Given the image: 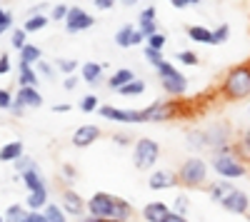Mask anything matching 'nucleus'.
<instances>
[{"label":"nucleus","mask_w":250,"mask_h":222,"mask_svg":"<svg viewBox=\"0 0 250 222\" xmlns=\"http://www.w3.org/2000/svg\"><path fill=\"white\" fill-rule=\"evenodd\" d=\"M10 68H13L10 55H8V53H0V75H8V73H10Z\"/></svg>","instance_id":"nucleus-50"},{"label":"nucleus","mask_w":250,"mask_h":222,"mask_svg":"<svg viewBox=\"0 0 250 222\" xmlns=\"http://www.w3.org/2000/svg\"><path fill=\"white\" fill-rule=\"evenodd\" d=\"M218 95L225 103H240V100L250 97V60L230 68L223 75L220 85H218Z\"/></svg>","instance_id":"nucleus-1"},{"label":"nucleus","mask_w":250,"mask_h":222,"mask_svg":"<svg viewBox=\"0 0 250 222\" xmlns=\"http://www.w3.org/2000/svg\"><path fill=\"white\" fill-rule=\"evenodd\" d=\"M180 112H183L180 100L168 97V100H155L148 108H143L140 117H143V123H168V120H175Z\"/></svg>","instance_id":"nucleus-4"},{"label":"nucleus","mask_w":250,"mask_h":222,"mask_svg":"<svg viewBox=\"0 0 250 222\" xmlns=\"http://www.w3.org/2000/svg\"><path fill=\"white\" fill-rule=\"evenodd\" d=\"M85 212L98 215L103 220H110L115 215V195H110V192H95L90 200H85Z\"/></svg>","instance_id":"nucleus-8"},{"label":"nucleus","mask_w":250,"mask_h":222,"mask_svg":"<svg viewBox=\"0 0 250 222\" xmlns=\"http://www.w3.org/2000/svg\"><path fill=\"white\" fill-rule=\"evenodd\" d=\"M155 15H158V10L150 5V8H143V10H140V18H138V20H155Z\"/></svg>","instance_id":"nucleus-53"},{"label":"nucleus","mask_w":250,"mask_h":222,"mask_svg":"<svg viewBox=\"0 0 250 222\" xmlns=\"http://www.w3.org/2000/svg\"><path fill=\"white\" fill-rule=\"evenodd\" d=\"M15 97L25 108H40V105H43V95H40V90L38 88H30V85H18Z\"/></svg>","instance_id":"nucleus-18"},{"label":"nucleus","mask_w":250,"mask_h":222,"mask_svg":"<svg viewBox=\"0 0 250 222\" xmlns=\"http://www.w3.org/2000/svg\"><path fill=\"white\" fill-rule=\"evenodd\" d=\"M123 97H138V95H143L145 92V80H138V77H133V80H128L120 90H118Z\"/></svg>","instance_id":"nucleus-28"},{"label":"nucleus","mask_w":250,"mask_h":222,"mask_svg":"<svg viewBox=\"0 0 250 222\" xmlns=\"http://www.w3.org/2000/svg\"><path fill=\"white\" fill-rule=\"evenodd\" d=\"M148 187H150L153 192L173 190V187H178V175L170 172V170H155V172H150V177H148Z\"/></svg>","instance_id":"nucleus-13"},{"label":"nucleus","mask_w":250,"mask_h":222,"mask_svg":"<svg viewBox=\"0 0 250 222\" xmlns=\"http://www.w3.org/2000/svg\"><path fill=\"white\" fill-rule=\"evenodd\" d=\"M115 3H118V0H95V8H100V10H110Z\"/></svg>","instance_id":"nucleus-56"},{"label":"nucleus","mask_w":250,"mask_h":222,"mask_svg":"<svg viewBox=\"0 0 250 222\" xmlns=\"http://www.w3.org/2000/svg\"><path fill=\"white\" fill-rule=\"evenodd\" d=\"M15 170H18V175H23L25 170H30V167H35V160L33 157H28V155H20L18 160H15Z\"/></svg>","instance_id":"nucleus-41"},{"label":"nucleus","mask_w":250,"mask_h":222,"mask_svg":"<svg viewBox=\"0 0 250 222\" xmlns=\"http://www.w3.org/2000/svg\"><path fill=\"white\" fill-rule=\"evenodd\" d=\"M60 177L65 180V183H73V180L78 177V170H75L73 165H62V167H60Z\"/></svg>","instance_id":"nucleus-49"},{"label":"nucleus","mask_w":250,"mask_h":222,"mask_svg":"<svg viewBox=\"0 0 250 222\" xmlns=\"http://www.w3.org/2000/svg\"><path fill=\"white\" fill-rule=\"evenodd\" d=\"M48 15H43V13H35V15H28V20H25V33H40L45 25H48Z\"/></svg>","instance_id":"nucleus-29"},{"label":"nucleus","mask_w":250,"mask_h":222,"mask_svg":"<svg viewBox=\"0 0 250 222\" xmlns=\"http://www.w3.org/2000/svg\"><path fill=\"white\" fill-rule=\"evenodd\" d=\"M25 220H28V222H48V220H45V212H43V210H28Z\"/></svg>","instance_id":"nucleus-51"},{"label":"nucleus","mask_w":250,"mask_h":222,"mask_svg":"<svg viewBox=\"0 0 250 222\" xmlns=\"http://www.w3.org/2000/svg\"><path fill=\"white\" fill-rule=\"evenodd\" d=\"M80 222H105V220H103V217H98V215H90V212H85V215H83V217H78Z\"/></svg>","instance_id":"nucleus-57"},{"label":"nucleus","mask_w":250,"mask_h":222,"mask_svg":"<svg viewBox=\"0 0 250 222\" xmlns=\"http://www.w3.org/2000/svg\"><path fill=\"white\" fill-rule=\"evenodd\" d=\"M220 207L225 212H230V215H248L250 212V197H248V192L233 187L230 192L220 200Z\"/></svg>","instance_id":"nucleus-11"},{"label":"nucleus","mask_w":250,"mask_h":222,"mask_svg":"<svg viewBox=\"0 0 250 222\" xmlns=\"http://www.w3.org/2000/svg\"><path fill=\"white\" fill-rule=\"evenodd\" d=\"M98 112L103 120H110V123H125V125H135L143 123L140 110H130V108H115V105H98Z\"/></svg>","instance_id":"nucleus-9"},{"label":"nucleus","mask_w":250,"mask_h":222,"mask_svg":"<svg viewBox=\"0 0 250 222\" xmlns=\"http://www.w3.org/2000/svg\"><path fill=\"white\" fill-rule=\"evenodd\" d=\"M178 60H180L183 65H188V68L198 65V55H195V53H190V50H180V53H178Z\"/></svg>","instance_id":"nucleus-44"},{"label":"nucleus","mask_w":250,"mask_h":222,"mask_svg":"<svg viewBox=\"0 0 250 222\" xmlns=\"http://www.w3.org/2000/svg\"><path fill=\"white\" fill-rule=\"evenodd\" d=\"M160 160V143L153 137H140L133 145V165L138 170H150Z\"/></svg>","instance_id":"nucleus-6"},{"label":"nucleus","mask_w":250,"mask_h":222,"mask_svg":"<svg viewBox=\"0 0 250 222\" xmlns=\"http://www.w3.org/2000/svg\"><path fill=\"white\" fill-rule=\"evenodd\" d=\"M70 140H73V148H90L95 140H100V128L98 125H80Z\"/></svg>","instance_id":"nucleus-14"},{"label":"nucleus","mask_w":250,"mask_h":222,"mask_svg":"<svg viewBox=\"0 0 250 222\" xmlns=\"http://www.w3.org/2000/svg\"><path fill=\"white\" fill-rule=\"evenodd\" d=\"M163 222H190V220H188V215H180V212H173L170 210V215L165 217Z\"/></svg>","instance_id":"nucleus-54"},{"label":"nucleus","mask_w":250,"mask_h":222,"mask_svg":"<svg viewBox=\"0 0 250 222\" xmlns=\"http://www.w3.org/2000/svg\"><path fill=\"white\" fill-rule=\"evenodd\" d=\"M60 207L65 210L68 217H83L85 215V200L80 197V192L68 187V190H62V195H60Z\"/></svg>","instance_id":"nucleus-12"},{"label":"nucleus","mask_w":250,"mask_h":222,"mask_svg":"<svg viewBox=\"0 0 250 222\" xmlns=\"http://www.w3.org/2000/svg\"><path fill=\"white\" fill-rule=\"evenodd\" d=\"M43 212H45V220L48 222H68V215H65V210H62L60 205H45L43 207Z\"/></svg>","instance_id":"nucleus-32"},{"label":"nucleus","mask_w":250,"mask_h":222,"mask_svg":"<svg viewBox=\"0 0 250 222\" xmlns=\"http://www.w3.org/2000/svg\"><path fill=\"white\" fill-rule=\"evenodd\" d=\"M188 37L193 43H203V45H213V28H205V25H188Z\"/></svg>","instance_id":"nucleus-21"},{"label":"nucleus","mask_w":250,"mask_h":222,"mask_svg":"<svg viewBox=\"0 0 250 222\" xmlns=\"http://www.w3.org/2000/svg\"><path fill=\"white\" fill-rule=\"evenodd\" d=\"M18 53H20V63H28V65H35L38 60L43 57V50H40V45H33V43H25Z\"/></svg>","instance_id":"nucleus-25"},{"label":"nucleus","mask_w":250,"mask_h":222,"mask_svg":"<svg viewBox=\"0 0 250 222\" xmlns=\"http://www.w3.org/2000/svg\"><path fill=\"white\" fill-rule=\"evenodd\" d=\"M113 143H115V145H130L133 137H130L128 132H115V135H113Z\"/></svg>","instance_id":"nucleus-52"},{"label":"nucleus","mask_w":250,"mask_h":222,"mask_svg":"<svg viewBox=\"0 0 250 222\" xmlns=\"http://www.w3.org/2000/svg\"><path fill=\"white\" fill-rule=\"evenodd\" d=\"M165 43H168V37H165V33H153L150 37H145V45L148 48H155V50H163L165 48Z\"/></svg>","instance_id":"nucleus-37"},{"label":"nucleus","mask_w":250,"mask_h":222,"mask_svg":"<svg viewBox=\"0 0 250 222\" xmlns=\"http://www.w3.org/2000/svg\"><path fill=\"white\" fill-rule=\"evenodd\" d=\"M78 68H80V63L73 60V57H58L55 60V70H60L62 75H75Z\"/></svg>","instance_id":"nucleus-33"},{"label":"nucleus","mask_w":250,"mask_h":222,"mask_svg":"<svg viewBox=\"0 0 250 222\" xmlns=\"http://www.w3.org/2000/svg\"><path fill=\"white\" fill-rule=\"evenodd\" d=\"M13 28V15L8 13V10H3V8H0V35H3V33H8Z\"/></svg>","instance_id":"nucleus-45"},{"label":"nucleus","mask_w":250,"mask_h":222,"mask_svg":"<svg viewBox=\"0 0 250 222\" xmlns=\"http://www.w3.org/2000/svg\"><path fill=\"white\" fill-rule=\"evenodd\" d=\"M170 210H173V212H180V215H188V210H190V200H188L185 195H178Z\"/></svg>","instance_id":"nucleus-42"},{"label":"nucleus","mask_w":250,"mask_h":222,"mask_svg":"<svg viewBox=\"0 0 250 222\" xmlns=\"http://www.w3.org/2000/svg\"><path fill=\"white\" fill-rule=\"evenodd\" d=\"M233 190V183H230V180H218V183H213L210 187H208V195H210V200H213V203H220V200L228 195V192H230Z\"/></svg>","instance_id":"nucleus-26"},{"label":"nucleus","mask_w":250,"mask_h":222,"mask_svg":"<svg viewBox=\"0 0 250 222\" xmlns=\"http://www.w3.org/2000/svg\"><path fill=\"white\" fill-rule=\"evenodd\" d=\"M35 65H38V75H40V77H45V80H53V77H55V65H50L48 60L40 57Z\"/></svg>","instance_id":"nucleus-39"},{"label":"nucleus","mask_w":250,"mask_h":222,"mask_svg":"<svg viewBox=\"0 0 250 222\" xmlns=\"http://www.w3.org/2000/svg\"><path fill=\"white\" fill-rule=\"evenodd\" d=\"M20 180H23V185L28 187V192H30V190H40V187H48V185H45V180H43V175H40L35 167L25 170L23 175H20Z\"/></svg>","instance_id":"nucleus-24"},{"label":"nucleus","mask_w":250,"mask_h":222,"mask_svg":"<svg viewBox=\"0 0 250 222\" xmlns=\"http://www.w3.org/2000/svg\"><path fill=\"white\" fill-rule=\"evenodd\" d=\"M98 105H100V100L95 97V95H85V97H80V112H95L98 110Z\"/></svg>","instance_id":"nucleus-38"},{"label":"nucleus","mask_w":250,"mask_h":222,"mask_svg":"<svg viewBox=\"0 0 250 222\" xmlns=\"http://www.w3.org/2000/svg\"><path fill=\"white\" fill-rule=\"evenodd\" d=\"M113 217L120 220V222H128L133 217V205L128 203V200H123V197H115V215Z\"/></svg>","instance_id":"nucleus-31"},{"label":"nucleus","mask_w":250,"mask_h":222,"mask_svg":"<svg viewBox=\"0 0 250 222\" xmlns=\"http://www.w3.org/2000/svg\"><path fill=\"white\" fill-rule=\"evenodd\" d=\"M168 215H170V205H165L163 200H155V203H148L143 207L145 222H163Z\"/></svg>","instance_id":"nucleus-16"},{"label":"nucleus","mask_w":250,"mask_h":222,"mask_svg":"<svg viewBox=\"0 0 250 222\" xmlns=\"http://www.w3.org/2000/svg\"><path fill=\"white\" fill-rule=\"evenodd\" d=\"M28 43V33H25V28H15L13 33H10V45L15 48V50H20Z\"/></svg>","instance_id":"nucleus-36"},{"label":"nucleus","mask_w":250,"mask_h":222,"mask_svg":"<svg viewBox=\"0 0 250 222\" xmlns=\"http://www.w3.org/2000/svg\"><path fill=\"white\" fill-rule=\"evenodd\" d=\"M62 23H65V33L68 35H75V33H83V30H90L95 25V18L90 13H85L83 8H70L68 18L62 20Z\"/></svg>","instance_id":"nucleus-10"},{"label":"nucleus","mask_w":250,"mask_h":222,"mask_svg":"<svg viewBox=\"0 0 250 222\" xmlns=\"http://www.w3.org/2000/svg\"><path fill=\"white\" fill-rule=\"evenodd\" d=\"M200 3V0H190V5H198Z\"/></svg>","instance_id":"nucleus-61"},{"label":"nucleus","mask_w":250,"mask_h":222,"mask_svg":"<svg viewBox=\"0 0 250 222\" xmlns=\"http://www.w3.org/2000/svg\"><path fill=\"white\" fill-rule=\"evenodd\" d=\"M28 215V207H20V205H10L8 210H5V222H20V220H23Z\"/></svg>","instance_id":"nucleus-35"},{"label":"nucleus","mask_w":250,"mask_h":222,"mask_svg":"<svg viewBox=\"0 0 250 222\" xmlns=\"http://www.w3.org/2000/svg\"><path fill=\"white\" fill-rule=\"evenodd\" d=\"M13 105V92L5 90V88H0V110H8Z\"/></svg>","instance_id":"nucleus-47"},{"label":"nucleus","mask_w":250,"mask_h":222,"mask_svg":"<svg viewBox=\"0 0 250 222\" xmlns=\"http://www.w3.org/2000/svg\"><path fill=\"white\" fill-rule=\"evenodd\" d=\"M0 222H5V217H3V215H0Z\"/></svg>","instance_id":"nucleus-62"},{"label":"nucleus","mask_w":250,"mask_h":222,"mask_svg":"<svg viewBox=\"0 0 250 222\" xmlns=\"http://www.w3.org/2000/svg\"><path fill=\"white\" fill-rule=\"evenodd\" d=\"M48 203H50V200H48V187H40V190H30L28 192L25 207L28 210H43Z\"/></svg>","instance_id":"nucleus-22"},{"label":"nucleus","mask_w":250,"mask_h":222,"mask_svg":"<svg viewBox=\"0 0 250 222\" xmlns=\"http://www.w3.org/2000/svg\"><path fill=\"white\" fill-rule=\"evenodd\" d=\"M170 5L183 10V8H188V5H190V0H170Z\"/></svg>","instance_id":"nucleus-58"},{"label":"nucleus","mask_w":250,"mask_h":222,"mask_svg":"<svg viewBox=\"0 0 250 222\" xmlns=\"http://www.w3.org/2000/svg\"><path fill=\"white\" fill-rule=\"evenodd\" d=\"M210 170L223 177V180H240L248 175V167L245 163H240V160L233 155V152H220V155H213L210 160Z\"/></svg>","instance_id":"nucleus-5"},{"label":"nucleus","mask_w":250,"mask_h":222,"mask_svg":"<svg viewBox=\"0 0 250 222\" xmlns=\"http://www.w3.org/2000/svg\"><path fill=\"white\" fill-rule=\"evenodd\" d=\"M120 3H123V5H125V8H133V5H135V3H140V0H120Z\"/></svg>","instance_id":"nucleus-60"},{"label":"nucleus","mask_w":250,"mask_h":222,"mask_svg":"<svg viewBox=\"0 0 250 222\" xmlns=\"http://www.w3.org/2000/svg\"><path fill=\"white\" fill-rule=\"evenodd\" d=\"M133 77H135V75H133L128 68H120V70H115V73L108 77V88H110L113 92H118V90L128 83V80H133Z\"/></svg>","instance_id":"nucleus-27"},{"label":"nucleus","mask_w":250,"mask_h":222,"mask_svg":"<svg viewBox=\"0 0 250 222\" xmlns=\"http://www.w3.org/2000/svg\"><path fill=\"white\" fill-rule=\"evenodd\" d=\"M228 37H230V25L228 23H220L218 28H213V45L228 43Z\"/></svg>","instance_id":"nucleus-34"},{"label":"nucleus","mask_w":250,"mask_h":222,"mask_svg":"<svg viewBox=\"0 0 250 222\" xmlns=\"http://www.w3.org/2000/svg\"><path fill=\"white\" fill-rule=\"evenodd\" d=\"M38 80H40V75H38V70H35L33 65L20 63V70H18V85H30V88H35V85H38Z\"/></svg>","instance_id":"nucleus-23"},{"label":"nucleus","mask_w":250,"mask_h":222,"mask_svg":"<svg viewBox=\"0 0 250 222\" xmlns=\"http://www.w3.org/2000/svg\"><path fill=\"white\" fill-rule=\"evenodd\" d=\"M175 175H178V183L183 187H203L208 183V175H210V165L203 157L193 155V157L183 160Z\"/></svg>","instance_id":"nucleus-3"},{"label":"nucleus","mask_w":250,"mask_h":222,"mask_svg":"<svg viewBox=\"0 0 250 222\" xmlns=\"http://www.w3.org/2000/svg\"><path fill=\"white\" fill-rule=\"evenodd\" d=\"M185 140H188V148H190V150H208L205 130H190Z\"/></svg>","instance_id":"nucleus-30"},{"label":"nucleus","mask_w":250,"mask_h":222,"mask_svg":"<svg viewBox=\"0 0 250 222\" xmlns=\"http://www.w3.org/2000/svg\"><path fill=\"white\" fill-rule=\"evenodd\" d=\"M105 68H108V65L88 60V63H83V65H80V77L85 80L88 85H98V83H103V70H105Z\"/></svg>","instance_id":"nucleus-17"},{"label":"nucleus","mask_w":250,"mask_h":222,"mask_svg":"<svg viewBox=\"0 0 250 222\" xmlns=\"http://www.w3.org/2000/svg\"><path fill=\"white\" fill-rule=\"evenodd\" d=\"M143 35L138 33V28H133V25H123L118 33H115V45L118 48H135V45H140L143 43Z\"/></svg>","instance_id":"nucleus-15"},{"label":"nucleus","mask_w":250,"mask_h":222,"mask_svg":"<svg viewBox=\"0 0 250 222\" xmlns=\"http://www.w3.org/2000/svg\"><path fill=\"white\" fill-rule=\"evenodd\" d=\"M138 33L143 35V37H150L153 33H158V23H155V20H138Z\"/></svg>","instance_id":"nucleus-40"},{"label":"nucleus","mask_w":250,"mask_h":222,"mask_svg":"<svg viewBox=\"0 0 250 222\" xmlns=\"http://www.w3.org/2000/svg\"><path fill=\"white\" fill-rule=\"evenodd\" d=\"M143 55H145V60H148V63H150L153 68L163 60V50H155V48H145V50H143Z\"/></svg>","instance_id":"nucleus-43"},{"label":"nucleus","mask_w":250,"mask_h":222,"mask_svg":"<svg viewBox=\"0 0 250 222\" xmlns=\"http://www.w3.org/2000/svg\"><path fill=\"white\" fill-rule=\"evenodd\" d=\"M25 110H28V108H25L23 103H20L18 97H13V105L8 108V112H10V115H15V117H23V115H25Z\"/></svg>","instance_id":"nucleus-48"},{"label":"nucleus","mask_w":250,"mask_h":222,"mask_svg":"<svg viewBox=\"0 0 250 222\" xmlns=\"http://www.w3.org/2000/svg\"><path fill=\"white\" fill-rule=\"evenodd\" d=\"M205 140H208V150L213 155L220 152H233V130L225 123H215L210 128H205Z\"/></svg>","instance_id":"nucleus-7"},{"label":"nucleus","mask_w":250,"mask_h":222,"mask_svg":"<svg viewBox=\"0 0 250 222\" xmlns=\"http://www.w3.org/2000/svg\"><path fill=\"white\" fill-rule=\"evenodd\" d=\"M20 155H25V145L20 140H10L0 148V163H15Z\"/></svg>","instance_id":"nucleus-19"},{"label":"nucleus","mask_w":250,"mask_h":222,"mask_svg":"<svg viewBox=\"0 0 250 222\" xmlns=\"http://www.w3.org/2000/svg\"><path fill=\"white\" fill-rule=\"evenodd\" d=\"M78 88V77L75 75H65V83H62V90H75Z\"/></svg>","instance_id":"nucleus-55"},{"label":"nucleus","mask_w":250,"mask_h":222,"mask_svg":"<svg viewBox=\"0 0 250 222\" xmlns=\"http://www.w3.org/2000/svg\"><path fill=\"white\" fill-rule=\"evenodd\" d=\"M155 73H158V80H160V88L165 90L168 97H183L188 92V77L170 63V60H160L155 65Z\"/></svg>","instance_id":"nucleus-2"},{"label":"nucleus","mask_w":250,"mask_h":222,"mask_svg":"<svg viewBox=\"0 0 250 222\" xmlns=\"http://www.w3.org/2000/svg\"><path fill=\"white\" fill-rule=\"evenodd\" d=\"M233 155L240 160V163H250V128L238 137V140H233Z\"/></svg>","instance_id":"nucleus-20"},{"label":"nucleus","mask_w":250,"mask_h":222,"mask_svg":"<svg viewBox=\"0 0 250 222\" xmlns=\"http://www.w3.org/2000/svg\"><path fill=\"white\" fill-rule=\"evenodd\" d=\"M68 110H70L68 103H58V105H53V112H68Z\"/></svg>","instance_id":"nucleus-59"},{"label":"nucleus","mask_w":250,"mask_h":222,"mask_svg":"<svg viewBox=\"0 0 250 222\" xmlns=\"http://www.w3.org/2000/svg\"><path fill=\"white\" fill-rule=\"evenodd\" d=\"M68 10H70V5H53V10H50V18L53 20H58V23H60V20H65L68 18Z\"/></svg>","instance_id":"nucleus-46"}]
</instances>
